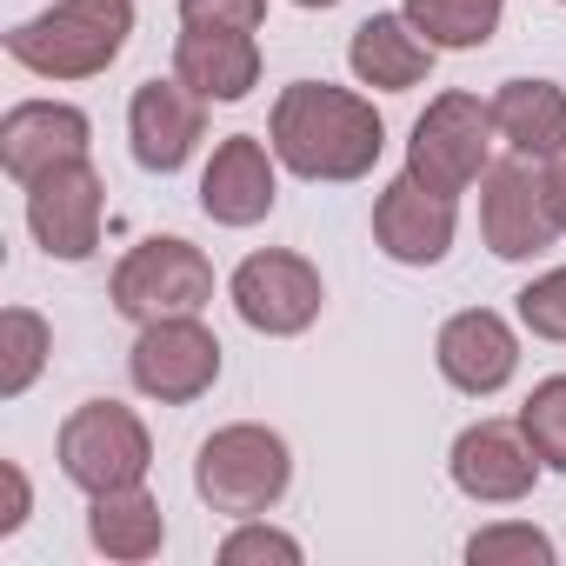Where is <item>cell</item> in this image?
Returning <instances> with one entry per match:
<instances>
[{
	"label": "cell",
	"mask_w": 566,
	"mask_h": 566,
	"mask_svg": "<svg viewBox=\"0 0 566 566\" xmlns=\"http://www.w3.org/2000/svg\"><path fill=\"white\" fill-rule=\"evenodd\" d=\"M467 559H473V566H506V559L546 566V559H553V539H546L539 526H486V533L467 539Z\"/></svg>",
	"instance_id": "cell-24"
},
{
	"label": "cell",
	"mask_w": 566,
	"mask_h": 566,
	"mask_svg": "<svg viewBox=\"0 0 566 566\" xmlns=\"http://www.w3.org/2000/svg\"><path fill=\"white\" fill-rule=\"evenodd\" d=\"M321 266L287 253V247H266V253H247L233 266V307L253 334H273V340H287V334H307L321 321Z\"/></svg>",
	"instance_id": "cell-7"
},
{
	"label": "cell",
	"mask_w": 566,
	"mask_h": 566,
	"mask_svg": "<svg viewBox=\"0 0 566 566\" xmlns=\"http://www.w3.org/2000/svg\"><path fill=\"white\" fill-rule=\"evenodd\" d=\"M0 486H8V506H0V533H14L28 520V473L14 460H0Z\"/></svg>",
	"instance_id": "cell-28"
},
{
	"label": "cell",
	"mask_w": 566,
	"mask_h": 566,
	"mask_svg": "<svg viewBox=\"0 0 566 566\" xmlns=\"http://www.w3.org/2000/svg\"><path fill=\"white\" fill-rule=\"evenodd\" d=\"M48 354H54V334H48L41 314H28V307L0 314V394H8V400L34 387V374L48 367Z\"/></svg>",
	"instance_id": "cell-22"
},
{
	"label": "cell",
	"mask_w": 566,
	"mask_h": 566,
	"mask_svg": "<svg viewBox=\"0 0 566 566\" xmlns=\"http://www.w3.org/2000/svg\"><path fill=\"white\" fill-rule=\"evenodd\" d=\"M433 360H440V374H447L460 394L486 400V394H500V387L513 380L520 340H513V327H506L493 307H467V314H453V321L440 327Z\"/></svg>",
	"instance_id": "cell-16"
},
{
	"label": "cell",
	"mask_w": 566,
	"mask_h": 566,
	"mask_svg": "<svg viewBox=\"0 0 566 566\" xmlns=\"http://www.w3.org/2000/svg\"><path fill=\"white\" fill-rule=\"evenodd\" d=\"M87 114L67 107V101H21L0 120V167H8L21 187H34L41 174H54L61 160H81L87 154Z\"/></svg>",
	"instance_id": "cell-15"
},
{
	"label": "cell",
	"mask_w": 566,
	"mask_h": 566,
	"mask_svg": "<svg viewBox=\"0 0 566 566\" xmlns=\"http://www.w3.org/2000/svg\"><path fill=\"white\" fill-rule=\"evenodd\" d=\"M273 160H280V154H273L266 140H253V134L220 140L213 160H207V174H200V213L220 220V227H253V220H266L273 200H280Z\"/></svg>",
	"instance_id": "cell-14"
},
{
	"label": "cell",
	"mask_w": 566,
	"mask_h": 566,
	"mask_svg": "<svg viewBox=\"0 0 566 566\" xmlns=\"http://www.w3.org/2000/svg\"><path fill=\"white\" fill-rule=\"evenodd\" d=\"M447 467H453V486L467 500H480V506H513L539 480V453H533V440H526L520 420H480V427H467L453 440Z\"/></svg>",
	"instance_id": "cell-11"
},
{
	"label": "cell",
	"mask_w": 566,
	"mask_h": 566,
	"mask_svg": "<svg viewBox=\"0 0 566 566\" xmlns=\"http://www.w3.org/2000/svg\"><path fill=\"white\" fill-rule=\"evenodd\" d=\"M506 0H407V21L433 48H486Z\"/></svg>",
	"instance_id": "cell-21"
},
{
	"label": "cell",
	"mask_w": 566,
	"mask_h": 566,
	"mask_svg": "<svg viewBox=\"0 0 566 566\" xmlns=\"http://www.w3.org/2000/svg\"><path fill=\"white\" fill-rule=\"evenodd\" d=\"M87 539L107 553V559H154L160 539H167V520H160V500L140 493V486H114V493H94V513H87Z\"/></svg>",
	"instance_id": "cell-20"
},
{
	"label": "cell",
	"mask_w": 566,
	"mask_h": 566,
	"mask_svg": "<svg viewBox=\"0 0 566 566\" xmlns=\"http://www.w3.org/2000/svg\"><path fill=\"white\" fill-rule=\"evenodd\" d=\"M154 467V440L140 427L134 407L120 400H87L61 420V473L81 493H114V486H140Z\"/></svg>",
	"instance_id": "cell-5"
},
{
	"label": "cell",
	"mask_w": 566,
	"mask_h": 566,
	"mask_svg": "<svg viewBox=\"0 0 566 566\" xmlns=\"http://www.w3.org/2000/svg\"><path fill=\"white\" fill-rule=\"evenodd\" d=\"M266 0H180V28H233V34H260Z\"/></svg>",
	"instance_id": "cell-27"
},
{
	"label": "cell",
	"mask_w": 566,
	"mask_h": 566,
	"mask_svg": "<svg viewBox=\"0 0 566 566\" xmlns=\"http://www.w3.org/2000/svg\"><path fill=\"white\" fill-rule=\"evenodd\" d=\"M493 101L480 94H440L427 101V114L413 120L407 140V174L440 187V193H467L486 174V147H493Z\"/></svg>",
	"instance_id": "cell-6"
},
{
	"label": "cell",
	"mask_w": 566,
	"mask_h": 566,
	"mask_svg": "<svg viewBox=\"0 0 566 566\" xmlns=\"http://www.w3.org/2000/svg\"><path fill=\"white\" fill-rule=\"evenodd\" d=\"M287 480H294L287 440H280L273 427H253V420L207 433L200 440V460H193L200 500L213 513H227V520H260L280 493H287Z\"/></svg>",
	"instance_id": "cell-3"
},
{
	"label": "cell",
	"mask_w": 566,
	"mask_h": 566,
	"mask_svg": "<svg viewBox=\"0 0 566 566\" xmlns=\"http://www.w3.org/2000/svg\"><path fill=\"white\" fill-rule=\"evenodd\" d=\"M134 34V0H54L8 34V54L41 81H94Z\"/></svg>",
	"instance_id": "cell-2"
},
{
	"label": "cell",
	"mask_w": 566,
	"mask_h": 566,
	"mask_svg": "<svg viewBox=\"0 0 566 566\" xmlns=\"http://www.w3.org/2000/svg\"><path fill=\"white\" fill-rule=\"evenodd\" d=\"M174 74L200 101H247L260 87V48L253 34H233V28H180Z\"/></svg>",
	"instance_id": "cell-17"
},
{
	"label": "cell",
	"mask_w": 566,
	"mask_h": 566,
	"mask_svg": "<svg viewBox=\"0 0 566 566\" xmlns=\"http://www.w3.org/2000/svg\"><path fill=\"white\" fill-rule=\"evenodd\" d=\"M127 374L147 400L160 407H187L200 400L213 380H220V340L193 321V314H174V321H147L134 354H127Z\"/></svg>",
	"instance_id": "cell-8"
},
{
	"label": "cell",
	"mask_w": 566,
	"mask_h": 566,
	"mask_svg": "<svg viewBox=\"0 0 566 566\" xmlns=\"http://www.w3.org/2000/svg\"><path fill=\"white\" fill-rule=\"evenodd\" d=\"M101 220H107V180L94 174L87 154L61 160L28 187V227L54 260H87L101 247Z\"/></svg>",
	"instance_id": "cell-9"
},
{
	"label": "cell",
	"mask_w": 566,
	"mask_h": 566,
	"mask_svg": "<svg viewBox=\"0 0 566 566\" xmlns=\"http://www.w3.org/2000/svg\"><path fill=\"white\" fill-rule=\"evenodd\" d=\"M559 8H566V0H559Z\"/></svg>",
	"instance_id": "cell-31"
},
{
	"label": "cell",
	"mask_w": 566,
	"mask_h": 566,
	"mask_svg": "<svg viewBox=\"0 0 566 566\" xmlns=\"http://www.w3.org/2000/svg\"><path fill=\"white\" fill-rule=\"evenodd\" d=\"M546 200H553V213H559V233H566V147L546 160Z\"/></svg>",
	"instance_id": "cell-29"
},
{
	"label": "cell",
	"mask_w": 566,
	"mask_h": 566,
	"mask_svg": "<svg viewBox=\"0 0 566 566\" xmlns=\"http://www.w3.org/2000/svg\"><path fill=\"white\" fill-rule=\"evenodd\" d=\"M493 127L520 160H553L566 147V87L553 81H506L493 94Z\"/></svg>",
	"instance_id": "cell-19"
},
{
	"label": "cell",
	"mask_w": 566,
	"mask_h": 566,
	"mask_svg": "<svg viewBox=\"0 0 566 566\" xmlns=\"http://www.w3.org/2000/svg\"><path fill=\"white\" fill-rule=\"evenodd\" d=\"M374 240L400 266H440L453 247V193H440L413 174L387 180L374 200Z\"/></svg>",
	"instance_id": "cell-13"
},
{
	"label": "cell",
	"mask_w": 566,
	"mask_h": 566,
	"mask_svg": "<svg viewBox=\"0 0 566 566\" xmlns=\"http://www.w3.org/2000/svg\"><path fill=\"white\" fill-rule=\"evenodd\" d=\"M513 301H520V321H526L539 340H566V266H553V273L526 280Z\"/></svg>",
	"instance_id": "cell-25"
},
{
	"label": "cell",
	"mask_w": 566,
	"mask_h": 566,
	"mask_svg": "<svg viewBox=\"0 0 566 566\" xmlns=\"http://www.w3.org/2000/svg\"><path fill=\"white\" fill-rule=\"evenodd\" d=\"M220 559L227 566H301V539L294 533H273V526H260V520H240V533H227V546H220Z\"/></svg>",
	"instance_id": "cell-26"
},
{
	"label": "cell",
	"mask_w": 566,
	"mask_h": 566,
	"mask_svg": "<svg viewBox=\"0 0 566 566\" xmlns=\"http://www.w3.org/2000/svg\"><path fill=\"white\" fill-rule=\"evenodd\" d=\"M433 54H440V48H433L407 14H374V21H360V28H354V48H347L360 87H380V94L420 87V81L433 74Z\"/></svg>",
	"instance_id": "cell-18"
},
{
	"label": "cell",
	"mask_w": 566,
	"mask_h": 566,
	"mask_svg": "<svg viewBox=\"0 0 566 566\" xmlns=\"http://www.w3.org/2000/svg\"><path fill=\"white\" fill-rule=\"evenodd\" d=\"M266 140L280 154V167H294L301 180H360L374 174L380 147H387V120L374 114V101L327 87V81H294L280 87Z\"/></svg>",
	"instance_id": "cell-1"
},
{
	"label": "cell",
	"mask_w": 566,
	"mask_h": 566,
	"mask_svg": "<svg viewBox=\"0 0 566 566\" xmlns=\"http://www.w3.org/2000/svg\"><path fill=\"white\" fill-rule=\"evenodd\" d=\"M520 427H526V440H533L539 467L566 473V374H553V380H539V387L526 394Z\"/></svg>",
	"instance_id": "cell-23"
},
{
	"label": "cell",
	"mask_w": 566,
	"mask_h": 566,
	"mask_svg": "<svg viewBox=\"0 0 566 566\" xmlns=\"http://www.w3.org/2000/svg\"><path fill=\"white\" fill-rule=\"evenodd\" d=\"M480 233L500 260H533L559 240V213L546 200V174L526 160H500L480 174Z\"/></svg>",
	"instance_id": "cell-10"
},
{
	"label": "cell",
	"mask_w": 566,
	"mask_h": 566,
	"mask_svg": "<svg viewBox=\"0 0 566 566\" xmlns=\"http://www.w3.org/2000/svg\"><path fill=\"white\" fill-rule=\"evenodd\" d=\"M207 134V101L174 74V81H140L127 101V140L147 174H180Z\"/></svg>",
	"instance_id": "cell-12"
},
{
	"label": "cell",
	"mask_w": 566,
	"mask_h": 566,
	"mask_svg": "<svg viewBox=\"0 0 566 566\" xmlns=\"http://www.w3.org/2000/svg\"><path fill=\"white\" fill-rule=\"evenodd\" d=\"M294 8H340V0H294Z\"/></svg>",
	"instance_id": "cell-30"
},
{
	"label": "cell",
	"mask_w": 566,
	"mask_h": 566,
	"mask_svg": "<svg viewBox=\"0 0 566 566\" xmlns=\"http://www.w3.org/2000/svg\"><path fill=\"white\" fill-rule=\"evenodd\" d=\"M114 314L127 321H174V314H200L213 301V260L180 240V233H154L140 240L120 266H114V287H107Z\"/></svg>",
	"instance_id": "cell-4"
}]
</instances>
